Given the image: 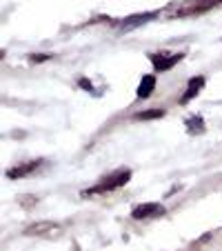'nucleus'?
Wrapping results in <instances>:
<instances>
[{
  "label": "nucleus",
  "instance_id": "obj_11",
  "mask_svg": "<svg viewBox=\"0 0 222 251\" xmlns=\"http://www.w3.org/2000/svg\"><path fill=\"white\" fill-rule=\"evenodd\" d=\"M187 127H189V131L191 133H200V131H204V123H202V118H189L187 120Z\"/></svg>",
  "mask_w": 222,
  "mask_h": 251
},
{
  "label": "nucleus",
  "instance_id": "obj_4",
  "mask_svg": "<svg viewBox=\"0 0 222 251\" xmlns=\"http://www.w3.org/2000/svg\"><path fill=\"white\" fill-rule=\"evenodd\" d=\"M220 2L222 0H196V2H187L175 16H198V14H204V11L213 9V7H218Z\"/></svg>",
  "mask_w": 222,
  "mask_h": 251
},
{
  "label": "nucleus",
  "instance_id": "obj_2",
  "mask_svg": "<svg viewBox=\"0 0 222 251\" xmlns=\"http://www.w3.org/2000/svg\"><path fill=\"white\" fill-rule=\"evenodd\" d=\"M182 58H184V53H151L149 60H151V65L156 71H167V69L178 65Z\"/></svg>",
  "mask_w": 222,
  "mask_h": 251
},
{
  "label": "nucleus",
  "instance_id": "obj_12",
  "mask_svg": "<svg viewBox=\"0 0 222 251\" xmlns=\"http://www.w3.org/2000/svg\"><path fill=\"white\" fill-rule=\"evenodd\" d=\"M49 58H51V56H49V53H33V56H31V60H36V62H43V60H49Z\"/></svg>",
  "mask_w": 222,
  "mask_h": 251
},
{
  "label": "nucleus",
  "instance_id": "obj_7",
  "mask_svg": "<svg viewBox=\"0 0 222 251\" xmlns=\"http://www.w3.org/2000/svg\"><path fill=\"white\" fill-rule=\"evenodd\" d=\"M204 76H196V78H191L189 80V85H187V89H184V94H182V98H180V104H187V102H191V100L196 98V96L200 94V89H204Z\"/></svg>",
  "mask_w": 222,
  "mask_h": 251
},
{
  "label": "nucleus",
  "instance_id": "obj_5",
  "mask_svg": "<svg viewBox=\"0 0 222 251\" xmlns=\"http://www.w3.org/2000/svg\"><path fill=\"white\" fill-rule=\"evenodd\" d=\"M40 165H43V160H31V162H23V165H18V167H11V169H7V178H9V180H18L23 176L33 174Z\"/></svg>",
  "mask_w": 222,
  "mask_h": 251
},
{
  "label": "nucleus",
  "instance_id": "obj_8",
  "mask_svg": "<svg viewBox=\"0 0 222 251\" xmlns=\"http://www.w3.org/2000/svg\"><path fill=\"white\" fill-rule=\"evenodd\" d=\"M158 18V11H145V14H136V16H129V18L123 20V27H138V25H145L149 20Z\"/></svg>",
  "mask_w": 222,
  "mask_h": 251
},
{
  "label": "nucleus",
  "instance_id": "obj_13",
  "mask_svg": "<svg viewBox=\"0 0 222 251\" xmlns=\"http://www.w3.org/2000/svg\"><path fill=\"white\" fill-rule=\"evenodd\" d=\"M80 85L85 87V89H89L91 94H94V87H91V82H89V80H85V78H82V80H80Z\"/></svg>",
  "mask_w": 222,
  "mask_h": 251
},
{
  "label": "nucleus",
  "instance_id": "obj_9",
  "mask_svg": "<svg viewBox=\"0 0 222 251\" xmlns=\"http://www.w3.org/2000/svg\"><path fill=\"white\" fill-rule=\"evenodd\" d=\"M153 89H156V76H142L140 85H138V98H149L153 94Z\"/></svg>",
  "mask_w": 222,
  "mask_h": 251
},
{
  "label": "nucleus",
  "instance_id": "obj_6",
  "mask_svg": "<svg viewBox=\"0 0 222 251\" xmlns=\"http://www.w3.org/2000/svg\"><path fill=\"white\" fill-rule=\"evenodd\" d=\"M25 233L27 236H56L60 233V227L53 223H33L25 229Z\"/></svg>",
  "mask_w": 222,
  "mask_h": 251
},
{
  "label": "nucleus",
  "instance_id": "obj_1",
  "mask_svg": "<svg viewBox=\"0 0 222 251\" xmlns=\"http://www.w3.org/2000/svg\"><path fill=\"white\" fill-rule=\"evenodd\" d=\"M131 178V171L129 169H123V171H114V174L104 176L100 182H96L91 189L85 191V196H94V194H107V191H114V189H120L124 187Z\"/></svg>",
  "mask_w": 222,
  "mask_h": 251
},
{
  "label": "nucleus",
  "instance_id": "obj_3",
  "mask_svg": "<svg viewBox=\"0 0 222 251\" xmlns=\"http://www.w3.org/2000/svg\"><path fill=\"white\" fill-rule=\"evenodd\" d=\"M165 213V207L160 202H142L138 207H133L131 211V218L136 220H145V218H158Z\"/></svg>",
  "mask_w": 222,
  "mask_h": 251
},
{
  "label": "nucleus",
  "instance_id": "obj_10",
  "mask_svg": "<svg viewBox=\"0 0 222 251\" xmlns=\"http://www.w3.org/2000/svg\"><path fill=\"white\" fill-rule=\"evenodd\" d=\"M162 116H165L162 109H147V111L136 114V120H156V118H162Z\"/></svg>",
  "mask_w": 222,
  "mask_h": 251
}]
</instances>
